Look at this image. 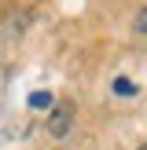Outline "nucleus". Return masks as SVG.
<instances>
[{"label":"nucleus","instance_id":"1","mask_svg":"<svg viewBox=\"0 0 147 150\" xmlns=\"http://www.w3.org/2000/svg\"><path fill=\"white\" fill-rule=\"evenodd\" d=\"M70 125H74V106H70V103H59V106L51 110V117H48V132L55 139H66Z\"/></svg>","mask_w":147,"mask_h":150},{"label":"nucleus","instance_id":"2","mask_svg":"<svg viewBox=\"0 0 147 150\" xmlns=\"http://www.w3.org/2000/svg\"><path fill=\"white\" fill-rule=\"evenodd\" d=\"M29 106H33V110L51 106V95H48V92H33V95H29Z\"/></svg>","mask_w":147,"mask_h":150},{"label":"nucleus","instance_id":"3","mask_svg":"<svg viewBox=\"0 0 147 150\" xmlns=\"http://www.w3.org/2000/svg\"><path fill=\"white\" fill-rule=\"evenodd\" d=\"M114 92H118V95H132V84H129L125 77H118V81H114Z\"/></svg>","mask_w":147,"mask_h":150},{"label":"nucleus","instance_id":"4","mask_svg":"<svg viewBox=\"0 0 147 150\" xmlns=\"http://www.w3.org/2000/svg\"><path fill=\"white\" fill-rule=\"evenodd\" d=\"M136 33H147V7L136 15Z\"/></svg>","mask_w":147,"mask_h":150},{"label":"nucleus","instance_id":"5","mask_svg":"<svg viewBox=\"0 0 147 150\" xmlns=\"http://www.w3.org/2000/svg\"><path fill=\"white\" fill-rule=\"evenodd\" d=\"M140 150H147V146H140Z\"/></svg>","mask_w":147,"mask_h":150}]
</instances>
